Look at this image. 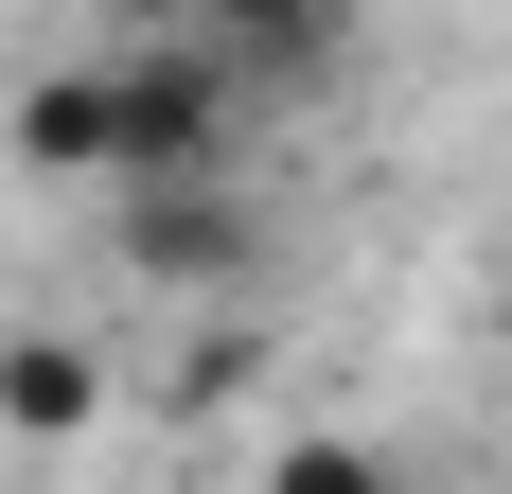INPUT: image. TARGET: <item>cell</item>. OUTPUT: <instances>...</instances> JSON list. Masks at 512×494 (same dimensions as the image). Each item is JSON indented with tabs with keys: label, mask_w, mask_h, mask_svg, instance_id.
Here are the masks:
<instances>
[{
	"label": "cell",
	"mask_w": 512,
	"mask_h": 494,
	"mask_svg": "<svg viewBox=\"0 0 512 494\" xmlns=\"http://www.w3.org/2000/svg\"><path fill=\"white\" fill-rule=\"evenodd\" d=\"M89 71H106V195H142V177H212L230 124H248V89H230L195 36H124V53H89Z\"/></svg>",
	"instance_id": "obj_1"
},
{
	"label": "cell",
	"mask_w": 512,
	"mask_h": 494,
	"mask_svg": "<svg viewBox=\"0 0 512 494\" xmlns=\"http://www.w3.org/2000/svg\"><path fill=\"white\" fill-rule=\"evenodd\" d=\"M248 195H230V159H212V177H142V195H124V283H248Z\"/></svg>",
	"instance_id": "obj_2"
},
{
	"label": "cell",
	"mask_w": 512,
	"mask_h": 494,
	"mask_svg": "<svg viewBox=\"0 0 512 494\" xmlns=\"http://www.w3.org/2000/svg\"><path fill=\"white\" fill-rule=\"evenodd\" d=\"M177 36L212 53V71H230V89H318V71H336V36H354V0H177Z\"/></svg>",
	"instance_id": "obj_3"
},
{
	"label": "cell",
	"mask_w": 512,
	"mask_h": 494,
	"mask_svg": "<svg viewBox=\"0 0 512 494\" xmlns=\"http://www.w3.org/2000/svg\"><path fill=\"white\" fill-rule=\"evenodd\" d=\"M18 177H106V71L89 53L18 89Z\"/></svg>",
	"instance_id": "obj_4"
},
{
	"label": "cell",
	"mask_w": 512,
	"mask_h": 494,
	"mask_svg": "<svg viewBox=\"0 0 512 494\" xmlns=\"http://www.w3.org/2000/svg\"><path fill=\"white\" fill-rule=\"evenodd\" d=\"M89 406H106V371L71 336H18V353H0V424H18V442H71Z\"/></svg>",
	"instance_id": "obj_5"
},
{
	"label": "cell",
	"mask_w": 512,
	"mask_h": 494,
	"mask_svg": "<svg viewBox=\"0 0 512 494\" xmlns=\"http://www.w3.org/2000/svg\"><path fill=\"white\" fill-rule=\"evenodd\" d=\"M265 494H424V477H407V459H371V442H283Z\"/></svg>",
	"instance_id": "obj_6"
},
{
	"label": "cell",
	"mask_w": 512,
	"mask_h": 494,
	"mask_svg": "<svg viewBox=\"0 0 512 494\" xmlns=\"http://www.w3.org/2000/svg\"><path fill=\"white\" fill-rule=\"evenodd\" d=\"M106 18H124V36H177V0H106Z\"/></svg>",
	"instance_id": "obj_7"
}]
</instances>
